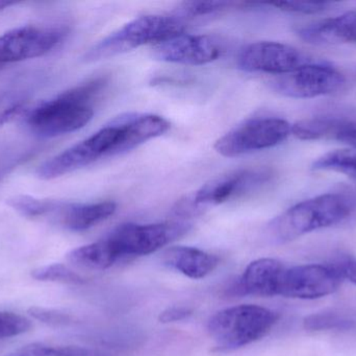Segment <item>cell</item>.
Segmentation results:
<instances>
[{
  "mask_svg": "<svg viewBox=\"0 0 356 356\" xmlns=\"http://www.w3.org/2000/svg\"><path fill=\"white\" fill-rule=\"evenodd\" d=\"M108 86L106 77L89 79L56 98L25 109L23 121L38 137L54 138L72 133L93 118V102Z\"/></svg>",
  "mask_w": 356,
  "mask_h": 356,
  "instance_id": "1",
  "label": "cell"
},
{
  "mask_svg": "<svg viewBox=\"0 0 356 356\" xmlns=\"http://www.w3.org/2000/svg\"><path fill=\"white\" fill-rule=\"evenodd\" d=\"M353 208V201L345 194H321L298 203L276 217L269 224V233L275 242H291L341 223L351 215Z\"/></svg>",
  "mask_w": 356,
  "mask_h": 356,
  "instance_id": "2",
  "label": "cell"
},
{
  "mask_svg": "<svg viewBox=\"0 0 356 356\" xmlns=\"http://www.w3.org/2000/svg\"><path fill=\"white\" fill-rule=\"evenodd\" d=\"M186 29V21L175 15L138 17L94 44L86 52L83 61L96 62L125 54L146 44H159L181 35Z\"/></svg>",
  "mask_w": 356,
  "mask_h": 356,
  "instance_id": "3",
  "label": "cell"
},
{
  "mask_svg": "<svg viewBox=\"0 0 356 356\" xmlns=\"http://www.w3.org/2000/svg\"><path fill=\"white\" fill-rule=\"evenodd\" d=\"M278 315L259 305L222 309L209 318L207 332L220 350H234L261 340L277 323Z\"/></svg>",
  "mask_w": 356,
  "mask_h": 356,
  "instance_id": "4",
  "label": "cell"
},
{
  "mask_svg": "<svg viewBox=\"0 0 356 356\" xmlns=\"http://www.w3.org/2000/svg\"><path fill=\"white\" fill-rule=\"evenodd\" d=\"M292 134V125L282 118L257 117L248 119L216 141L215 150L223 157L242 156L273 148Z\"/></svg>",
  "mask_w": 356,
  "mask_h": 356,
  "instance_id": "5",
  "label": "cell"
},
{
  "mask_svg": "<svg viewBox=\"0 0 356 356\" xmlns=\"http://www.w3.org/2000/svg\"><path fill=\"white\" fill-rule=\"evenodd\" d=\"M118 131L112 123L79 144L52 157L38 167L40 179L52 180L88 167L102 158L113 157Z\"/></svg>",
  "mask_w": 356,
  "mask_h": 356,
  "instance_id": "6",
  "label": "cell"
},
{
  "mask_svg": "<svg viewBox=\"0 0 356 356\" xmlns=\"http://www.w3.org/2000/svg\"><path fill=\"white\" fill-rule=\"evenodd\" d=\"M190 225L181 222L172 223L125 224L119 226L106 240L120 259L144 256L160 250L188 231Z\"/></svg>",
  "mask_w": 356,
  "mask_h": 356,
  "instance_id": "7",
  "label": "cell"
},
{
  "mask_svg": "<svg viewBox=\"0 0 356 356\" xmlns=\"http://www.w3.org/2000/svg\"><path fill=\"white\" fill-rule=\"evenodd\" d=\"M66 26L23 25L0 35V68L39 58L58 47L68 36Z\"/></svg>",
  "mask_w": 356,
  "mask_h": 356,
  "instance_id": "8",
  "label": "cell"
},
{
  "mask_svg": "<svg viewBox=\"0 0 356 356\" xmlns=\"http://www.w3.org/2000/svg\"><path fill=\"white\" fill-rule=\"evenodd\" d=\"M345 75L327 64L303 65L295 70L277 75L270 82L274 91L292 98H314L342 89Z\"/></svg>",
  "mask_w": 356,
  "mask_h": 356,
  "instance_id": "9",
  "label": "cell"
},
{
  "mask_svg": "<svg viewBox=\"0 0 356 356\" xmlns=\"http://www.w3.org/2000/svg\"><path fill=\"white\" fill-rule=\"evenodd\" d=\"M346 263L341 268L302 265L286 269L280 280L278 295L286 298L315 300L334 294L345 278Z\"/></svg>",
  "mask_w": 356,
  "mask_h": 356,
  "instance_id": "10",
  "label": "cell"
},
{
  "mask_svg": "<svg viewBox=\"0 0 356 356\" xmlns=\"http://www.w3.org/2000/svg\"><path fill=\"white\" fill-rule=\"evenodd\" d=\"M272 177L273 173L267 169H238L207 182L191 199L202 212L207 207L223 204L259 189Z\"/></svg>",
  "mask_w": 356,
  "mask_h": 356,
  "instance_id": "11",
  "label": "cell"
},
{
  "mask_svg": "<svg viewBox=\"0 0 356 356\" xmlns=\"http://www.w3.org/2000/svg\"><path fill=\"white\" fill-rule=\"evenodd\" d=\"M236 63L246 72L280 75L309 64V60L302 52L288 44L259 41L243 47Z\"/></svg>",
  "mask_w": 356,
  "mask_h": 356,
  "instance_id": "12",
  "label": "cell"
},
{
  "mask_svg": "<svg viewBox=\"0 0 356 356\" xmlns=\"http://www.w3.org/2000/svg\"><path fill=\"white\" fill-rule=\"evenodd\" d=\"M117 210L114 202L69 203L37 199L35 217H46L60 224L70 231L81 232L112 217Z\"/></svg>",
  "mask_w": 356,
  "mask_h": 356,
  "instance_id": "13",
  "label": "cell"
},
{
  "mask_svg": "<svg viewBox=\"0 0 356 356\" xmlns=\"http://www.w3.org/2000/svg\"><path fill=\"white\" fill-rule=\"evenodd\" d=\"M223 52V43L213 36L184 33L156 44L152 54L162 62L199 66L218 60Z\"/></svg>",
  "mask_w": 356,
  "mask_h": 356,
  "instance_id": "14",
  "label": "cell"
},
{
  "mask_svg": "<svg viewBox=\"0 0 356 356\" xmlns=\"http://www.w3.org/2000/svg\"><path fill=\"white\" fill-rule=\"evenodd\" d=\"M112 123L118 131L113 157L124 154L154 138L160 137L170 129L167 119L154 114L122 115L115 118Z\"/></svg>",
  "mask_w": 356,
  "mask_h": 356,
  "instance_id": "15",
  "label": "cell"
},
{
  "mask_svg": "<svg viewBox=\"0 0 356 356\" xmlns=\"http://www.w3.org/2000/svg\"><path fill=\"white\" fill-rule=\"evenodd\" d=\"M292 134L300 140H336L356 150V119L339 116L303 119L293 125Z\"/></svg>",
  "mask_w": 356,
  "mask_h": 356,
  "instance_id": "16",
  "label": "cell"
},
{
  "mask_svg": "<svg viewBox=\"0 0 356 356\" xmlns=\"http://www.w3.org/2000/svg\"><path fill=\"white\" fill-rule=\"evenodd\" d=\"M296 33L314 45L356 43V12L303 25L296 29Z\"/></svg>",
  "mask_w": 356,
  "mask_h": 356,
  "instance_id": "17",
  "label": "cell"
},
{
  "mask_svg": "<svg viewBox=\"0 0 356 356\" xmlns=\"http://www.w3.org/2000/svg\"><path fill=\"white\" fill-rule=\"evenodd\" d=\"M284 270V265L276 259L261 258L252 261L241 278L238 290L243 294L252 296H277Z\"/></svg>",
  "mask_w": 356,
  "mask_h": 356,
  "instance_id": "18",
  "label": "cell"
},
{
  "mask_svg": "<svg viewBox=\"0 0 356 356\" xmlns=\"http://www.w3.org/2000/svg\"><path fill=\"white\" fill-rule=\"evenodd\" d=\"M167 267L192 279H202L215 271L219 257L193 247L177 246L167 249L162 255Z\"/></svg>",
  "mask_w": 356,
  "mask_h": 356,
  "instance_id": "19",
  "label": "cell"
},
{
  "mask_svg": "<svg viewBox=\"0 0 356 356\" xmlns=\"http://www.w3.org/2000/svg\"><path fill=\"white\" fill-rule=\"evenodd\" d=\"M69 263L87 271H104L121 261L106 238L79 247L67 255Z\"/></svg>",
  "mask_w": 356,
  "mask_h": 356,
  "instance_id": "20",
  "label": "cell"
},
{
  "mask_svg": "<svg viewBox=\"0 0 356 356\" xmlns=\"http://www.w3.org/2000/svg\"><path fill=\"white\" fill-rule=\"evenodd\" d=\"M312 169L334 171L356 179V150H336L327 153L314 161Z\"/></svg>",
  "mask_w": 356,
  "mask_h": 356,
  "instance_id": "21",
  "label": "cell"
},
{
  "mask_svg": "<svg viewBox=\"0 0 356 356\" xmlns=\"http://www.w3.org/2000/svg\"><path fill=\"white\" fill-rule=\"evenodd\" d=\"M4 356H102L91 349L77 346H50L43 343H33L16 349Z\"/></svg>",
  "mask_w": 356,
  "mask_h": 356,
  "instance_id": "22",
  "label": "cell"
},
{
  "mask_svg": "<svg viewBox=\"0 0 356 356\" xmlns=\"http://www.w3.org/2000/svg\"><path fill=\"white\" fill-rule=\"evenodd\" d=\"M234 2L224 1H188L178 6L173 15L179 17L184 21L191 19L205 18L209 16H217L234 8Z\"/></svg>",
  "mask_w": 356,
  "mask_h": 356,
  "instance_id": "23",
  "label": "cell"
},
{
  "mask_svg": "<svg viewBox=\"0 0 356 356\" xmlns=\"http://www.w3.org/2000/svg\"><path fill=\"white\" fill-rule=\"evenodd\" d=\"M355 326L353 320L337 313H318L307 316L303 320V327L309 332L325 330H348Z\"/></svg>",
  "mask_w": 356,
  "mask_h": 356,
  "instance_id": "24",
  "label": "cell"
},
{
  "mask_svg": "<svg viewBox=\"0 0 356 356\" xmlns=\"http://www.w3.org/2000/svg\"><path fill=\"white\" fill-rule=\"evenodd\" d=\"M31 276L39 281L63 282L69 284H85V279L81 275L60 263H54L33 270Z\"/></svg>",
  "mask_w": 356,
  "mask_h": 356,
  "instance_id": "25",
  "label": "cell"
},
{
  "mask_svg": "<svg viewBox=\"0 0 356 356\" xmlns=\"http://www.w3.org/2000/svg\"><path fill=\"white\" fill-rule=\"evenodd\" d=\"M29 320L18 314L0 311V340L14 338L31 330Z\"/></svg>",
  "mask_w": 356,
  "mask_h": 356,
  "instance_id": "26",
  "label": "cell"
},
{
  "mask_svg": "<svg viewBox=\"0 0 356 356\" xmlns=\"http://www.w3.org/2000/svg\"><path fill=\"white\" fill-rule=\"evenodd\" d=\"M271 6L284 12L300 13V14H318L332 8V2L286 1L275 2Z\"/></svg>",
  "mask_w": 356,
  "mask_h": 356,
  "instance_id": "27",
  "label": "cell"
},
{
  "mask_svg": "<svg viewBox=\"0 0 356 356\" xmlns=\"http://www.w3.org/2000/svg\"><path fill=\"white\" fill-rule=\"evenodd\" d=\"M29 311H31V315L33 316V318L48 324H63L68 321V317H67V316L56 313V311L38 309V307H33V309H31Z\"/></svg>",
  "mask_w": 356,
  "mask_h": 356,
  "instance_id": "28",
  "label": "cell"
},
{
  "mask_svg": "<svg viewBox=\"0 0 356 356\" xmlns=\"http://www.w3.org/2000/svg\"><path fill=\"white\" fill-rule=\"evenodd\" d=\"M192 309L186 307H171L161 313L160 322L162 323H175V322L182 321L192 315Z\"/></svg>",
  "mask_w": 356,
  "mask_h": 356,
  "instance_id": "29",
  "label": "cell"
},
{
  "mask_svg": "<svg viewBox=\"0 0 356 356\" xmlns=\"http://www.w3.org/2000/svg\"><path fill=\"white\" fill-rule=\"evenodd\" d=\"M344 276L345 278L349 279V281L353 282L356 286V261H347L344 270Z\"/></svg>",
  "mask_w": 356,
  "mask_h": 356,
  "instance_id": "30",
  "label": "cell"
},
{
  "mask_svg": "<svg viewBox=\"0 0 356 356\" xmlns=\"http://www.w3.org/2000/svg\"><path fill=\"white\" fill-rule=\"evenodd\" d=\"M15 2L0 1V10L8 8V6H14Z\"/></svg>",
  "mask_w": 356,
  "mask_h": 356,
  "instance_id": "31",
  "label": "cell"
},
{
  "mask_svg": "<svg viewBox=\"0 0 356 356\" xmlns=\"http://www.w3.org/2000/svg\"><path fill=\"white\" fill-rule=\"evenodd\" d=\"M0 69H1V68H0Z\"/></svg>",
  "mask_w": 356,
  "mask_h": 356,
  "instance_id": "32",
  "label": "cell"
}]
</instances>
